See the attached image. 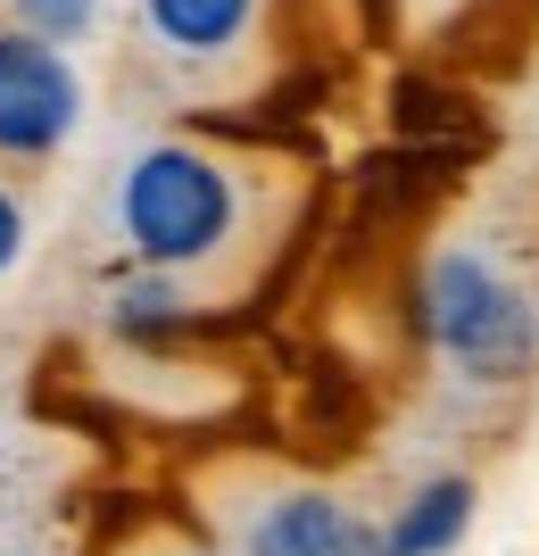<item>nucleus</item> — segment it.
Here are the masks:
<instances>
[{
	"label": "nucleus",
	"mask_w": 539,
	"mask_h": 556,
	"mask_svg": "<svg viewBox=\"0 0 539 556\" xmlns=\"http://www.w3.org/2000/svg\"><path fill=\"white\" fill-rule=\"evenodd\" d=\"M108 556H224L200 523H133Z\"/></svg>",
	"instance_id": "9"
},
{
	"label": "nucleus",
	"mask_w": 539,
	"mask_h": 556,
	"mask_svg": "<svg viewBox=\"0 0 539 556\" xmlns=\"http://www.w3.org/2000/svg\"><path fill=\"white\" fill-rule=\"evenodd\" d=\"M200 316H216L191 282L158 275V266H133L125 257L117 275H108V291H100V325L125 332V341H175V332H191Z\"/></svg>",
	"instance_id": "6"
},
{
	"label": "nucleus",
	"mask_w": 539,
	"mask_h": 556,
	"mask_svg": "<svg viewBox=\"0 0 539 556\" xmlns=\"http://www.w3.org/2000/svg\"><path fill=\"white\" fill-rule=\"evenodd\" d=\"M9 25H25L34 42H59V50H84L108 17V0H0Z\"/></svg>",
	"instance_id": "8"
},
{
	"label": "nucleus",
	"mask_w": 539,
	"mask_h": 556,
	"mask_svg": "<svg viewBox=\"0 0 539 556\" xmlns=\"http://www.w3.org/2000/svg\"><path fill=\"white\" fill-rule=\"evenodd\" d=\"M299 175L216 134H150L108 175V241L133 266L191 282L208 307H233L274 266Z\"/></svg>",
	"instance_id": "1"
},
{
	"label": "nucleus",
	"mask_w": 539,
	"mask_h": 556,
	"mask_svg": "<svg viewBox=\"0 0 539 556\" xmlns=\"http://www.w3.org/2000/svg\"><path fill=\"white\" fill-rule=\"evenodd\" d=\"M25 257V191L9 184V166H0V275Z\"/></svg>",
	"instance_id": "10"
},
{
	"label": "nucleus",
	"mask_w": 539,
	"mask_h": 556,
	"mask_svg": "<svg viewBox=\"0 0 539 556\" xmlns=\"http://www.w3.org/2000/svg\"><path fill=\"white\" fill-rule=\"evenodd\" d=\"M473 507H482V482L473 473H432L382 515V556H448L473 532Z\"/></svg>",
	"instance_id": "7"
},
{
	"label": "nucleus",
	"mask_w": 539,
	"mask_h": 556,
	"mask_svg": "<svg viewBox=\"0 0 539 556\" xmlns=\"http://www.w3.org/2000/svg\"><path fill=\"white\" fill-rule=\"evenodd\" d=\"M415 332L457 382L515 391L539 374V307L506 257L482 241H440L415 275Z\"/></svg>",
	"instance_id": "3"
},
{
	"label": "nucleus",
	"mask_w": 539,
	"mask_h": 556,
	"mask_svg": "<svg viewBox=\"0 0 539 556\" xmlns=\"http://www.w3.org/2000/svg\"><path fill=\"white\" fill-rule=\"evenodd\" d=\"M84 125V75L59 42H34L25 25H0V166L59 159Z\"/></svg>",
	"instance_id": "4"
},
{
	"label": "nucleus",
	"mask_w": 539,
	"mask_h": 556,
	"mask_svg": "<svg viewBox=\"0 0 539 556\" xmlns=\"http://www.w3.org/2000/svg\"><path fill=\"white\" fill-rule=\"evenodd\" d=\"M266 0H133V34L166 75L183 84H224L258 50Z\"/></svg>",
	"instance_id": "5"
},
{
	"label": "nucleus",
	"mask_w": 539,
	"mask_h": 556,
	"mask_svg": "<svg viewBox=\"0 0 539 556\" xmlns=\"http://www.w3.org/2000/svg\"><path fill=\"white\" fill-rule=\"evenodd\" d=\"M183 498L224 556H382V515H365L341 482L258 448L200 457Z\"/></svg>",
	"instance_id": "2"
}]
</instances>
